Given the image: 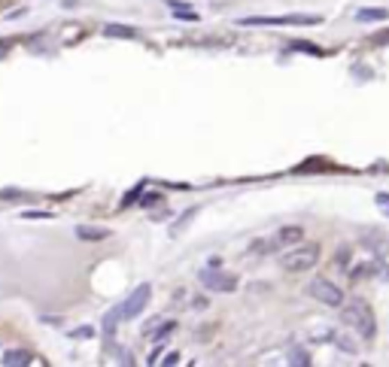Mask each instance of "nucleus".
Listing matches in <instances>:
<instances>
[{"label":"nucleus","mask_w":389,"mask_h":367,"mask_svg":"<svg viewBox=\"0 0 389 367\" xmlns=\"http://www.w3.org/2000/svg\"><path fill=\"white\" fill-rule=\"evenodd\" d=\"M241 24H319V15H280V19H271V15H255V19H241Z\"/></svg>","instance_id":"nucleus-6"},{"label":"nucleus","mask_w":389,"mask_h":367,"mask_svg":"<svg viewBox=\"0 0 389 367\" xmlns=\"http://www.w3.org/2000/svg\"><path fill=\"white\" fill-rule=\"evenodd\" d=\"M310 297H317L319 304H326V307H341L344 304V295H341V288L335 286V282H328V279H313L310 286Z\"/></svg>","instance_id":"nucleus-4"},{"label":"nucleus","mask_w":389,"mask_h":367,"mask_svg":"<svg viewBox=\"0 0 389 367\" xmlns=\"http://www.w3.org/2000/svg\"><path fill=\"white\" fill-rule=\"evenodd\" d=\"M177 361H180V355H177V352H170L168 358H164V364H177Z\"/></svg>","instance_id":"nucleus-16"},{"label":"nucleus","mask_w":389,"mask_h":367,"mask_svg":"<svg viewBox=\"0 0 389 367\" xmlns=\"http://www.w3.org/2000/svg\"><path fill=\"white\" fill-rule=\"evenodd\" d=\"M6 52H10V46H6V43H3V40H0V58H3Z\"/></svg>","instance_id":"nucleus-17"},{"label":"nucleus","mask_w":389,"mask_h":367,"mask_svg":"<svg viewBox=\"0 0 389 367\" xmlns=\"http://www.w3.org/2000/svg\"><path fill=\"white\" fill-rule=\"evenodd\" d=\"M149 297H152V288L149 286H137L134 288V295H131L125 304L119 307V310H116V316H119V322L122 319H134V316H140L146 310V304H149Z\"/></svg>","instance_id":"nucleus-3"},{"label":"nucleus","mask_w":389,"mask_h":367,"mask_svg":"<svg viewBox=\"0 0 389 367\" xmlns=\"http://www.w3.org/2000/svg\"><path fill=\"white\" fill-rule=\"evenodd\" d=\"M77 237L79 240H92V243H95V240H106V237H110V231H106V228H95V225H79Z\"/></svg>","instance_id":"nucleus-9"},{"label":"nucleus","mask_w":389,"mask_h":367,"mask_svg":"<svg viewBox=\"0 0 389 367\" xmlns=\"http://www.w3.org/2000/svg\"><path fill=\"white\" fill-rule=\"evenodd\" d=\"M6 367H24V364H31L34 361V355L31 352H24V349H13V352H6L3 358H0Z\"/></svg>","instance_id":"nucleus-8"},{"label":"nucleus","mask_w":389,"mask_h":367,"mask_svg":"<svg viewBox=\"0 0 389 367\" xmlns=\"http://www.w3.org/2000/svg\"><path fill=\"white\" fill-rule=\"evenodd\" d=\"M201 282L207 288H213V291H231L237 286V279L235 277H222V273H216V267H210V270H201Z\"/></svg>","instance_id":"nucleus-7"},{"label":"nucleus","mask_w":389,"mask_h":367,"mask_svg":"<svg viewBox=\"0 0 389 367\" xmlns=\"http://www.w3.org/2000/svg\"><path fill=\"white\" fill-rule=\"evenodd\" d=\"M304 237V231L298 228V225H286V228H280L274 237L268 240V243H262L259 246V252H277V249H286V246H292L298 243V240Z\"/></svg>","instance_id":"nucleus-5"},{"label":"nucleus","mask_w":389,"mask_h":367,"mask_svg":"<svg viewBox=\"0 0 389 367\" xmlns=\"http://www.w3.org/2000/svg\"><path fill=\"white\" fill-rule=\"evenodd\" d=\"M319 261V246L317 243H308V246H298L295 252H286L280 258V264H283V270L289 273H301V270H310L313 264Z\"/></svg>","instance_id":"nucleus-2"},{"label":"nucleus","mask_w":389,"mask_h":367,"mask_svg":"<svg viewBox=\"0 0 389 367\" xmlns=\"http://www.w3.org/2000/svg\"><path fill=\"white\" fill-rule=\"evenodd\" d=\"M173 6V13H177V19H183V22H198V13H192V10H183L180 3H170Z\"/></svg>","instance_id":"nucleus-13"},{"label":"nucleus","mask_w":389,"mask_h":367,"mask_svg":"<svg viewBox=\"0 0 389 367\" xmlns=\"http://www.w3.org/2000/svg\"><path fill=\"white\" fill-rule=\"evenodd\" d=\"M104 33H106V37H128V40L140 37V33H137L134 28H125V24H106Z\"/></svg>","instance_id":"nucleus-10"},{"label":"nucleus","mask_w":389,"mask_h":367,"mask_svg":"<svg viewBox=\"0 0 389 367\" xmlns=\"http://www.w3.org/2000/svg\"><path fill=\"white\" fill-rule=\"evenodd\" d=\"M92 334H95V331L86 325V328H77V331H73V337H77V340H82V337H86V340H88V337H92Z\"/></svg>","instance_id":"nucleus-14"},{"label":"nucleus","mask_w":389,"mask_h":367,"mask_svg":"<svg viewBox=\"0 0 389 367\" xmlns=\"http://www.w3.org/2000/svg\"><path fill=\"white\" fill-rule=\"evenodd\" d=\"M289 364H292V367H308L310 364V355L308 352H301V349H292V355H289Z\"/></svg>","instance_id":"nucleus-12"},{"label":"nucleus","mask_w":389,"mask_h":367,"mask_svg":"<svg viewBox=\"0 0 389 367\" xmlns=\"http://www.w3.org/2000/svg\"><path fill=\"white\" fill-rule=\"evenodd\" d=\"M341 319L347 328H353V334H359L362 340H374L377 334V322H374V313H371V307L365 304L362 297H353L350 304L341 310Z\"/></svg>","instance_id":"nucleus-1"},{"label":"nucleus","mask_w":389,"mask_h":367,"mask_svg":"<svg viewBox=\"0 0 389 367\" xmlns=\"http://www.w3.org/2000/svg\"><path fill=\"white\" fill-rule=\"evenodd\" d=\"M377 206L383 210L386 215H389V195H377Z\"/></svg>","instance_id":"nucleus-15"},{"label":"nucleus","mask_w":389,"mask_h":367,"mask_svg":"<svg viewBox=\"0 0 389 367\" xmlns=\"http://www.w3.org/2000/svg\"><path fill=\"white\" fill-rule=\"evenodd\" d=\"M359 22H377V19H389V10H359L356 13Z\"/></svg>","instance_id":"nucleus-11"}]
</instances>
